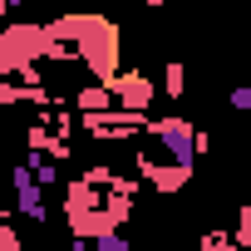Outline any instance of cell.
Returning <instances> with one entry per match:
<instances>
[{
  "mask_svg": "<svg viewBox=\"0 0 251 251\" xmlns=\"http://www.w3.org/2000/svg\"><path fill=\"white\" fill-rule=\"evenodd\" d=\"M148 143H158L173 163H182V168H197V128L187 118H148L143 128H138Z\"/></svg>",
  "mask_w": 251,
  "mask_h": 251,
  "instance_id": "obj_1",
  "label": "cell"
},
{
  "mask_svg": "<svg viewBox=\"0 0 251 251\" xmlns=\"http://www.w3.org/2000/svg\"><path fill=\"white\" fill-rule=\"evenodd\" d=\"M5 177H10L5 187L15 192V207H10V212H20L25 222H35V226H40V222H45L50 212H45V187L35 182V173H30V163H20V168H10Z\"/></svg>",
  "mask_w": 251,
  "mask_h": 251,
  "instance_id": "obj_2",
  "label": "cell"
},
{
  "mask_svg": "<svg viewBox=\"0 0 251 251\" xmlns=\"http://www.w3.org/2000/svg\"><path fill=\"white\" fill-rule=\"evenodd\" d=\"M108 89H113V103L118 108H138V113H148V103L158 99V84L148 74H138V69H118L108 79Z\"/></svg>",
  "mask_w": 251,
  "mask_h": 251,
  "instance_id": "obj_3",
  "label": "cell"
},
{
  "mask_svg": "<svg viewBox=\"0 0 251 251\" xmlns=\"http://www.w3.org/2000/svg\"><path fill=\"white\" fill-rule=\"evenodd\" d=\"M99 197H103V187H94L89 177H69V187H64V212H89V207H99Z\"/></svg>",
  "mask_w": 251,
  "mask_h": 251,
  "instance_id": "obj_4",
  "label": "cell"
},
{
  "mask_svg": "<svg viewBox=\"0 0 251 251\" xmlns=\"http://www.w3.org/2000/svg\"><path fill=\"white\" fill-rule=\"evenodd\" d=\"M182 89H187V69L173 59V64L163 69V99H182Z\"/></svg>",
  "mask_w": 251,
  "mask_h": 251,
  "instance_id": "obj_5",
  "label": "cell"
},
{
  "mask_svg": "<svg viewBox=\"0 0 251 251\" xmlns=\"http://www.w3.org/2000/svg\"><path fill=\"white\" fill-rule=\"evenodd\" d=\"M226 103H231L236 113H251V84H236V89L226 94Z\"/></svg>",
  "mask_w": 251,
  "mask_h": 251,
  "instance_id": "obj_6",
  "label": "cell"
},
{
  "mask_svg": "<svg viewBox=\"0 0 251 251\" xmlns=\"http://www.w3.org/2000/svg\"><path fill=\"white\" fill-rule=\"evenodd\" d=\"M236 246H251V202L241 207V226H236V236H231Z\"/></svg>",
  "mask_w": 251,
  "mask_h": 251,
  "instance_id": "obj_7",
  "label": "cell"
},
{
  "mask_svg": "<svg viewBox=\"0 0 251 251\" xmlns=\"http://www.w3.org/2000/svg\"><path fill=\"white\" fill-rule=\"evenodd\" d=\"M0 251H20V236H15V226L0 217Z\"/></svg>",
  "mask_w": 251,
  "mask_h": 251,
  "instance_id": "obj_8",
  "label": "cell"
},
{
  "mask_svg": "<svg viewBox=\"0 0 251 251\" xmlns=\"http://www.w3.org/2000/svg\"><path fill=\"white\" fill-rule=\"evenodd\" d=\"M202 246H207V251H222V246H236V241H231L226 231H207V236H202Z\"/></svg>",
  "mask_w": 251,
  "mask_h": 251,
  "instance_id": "obj_9",
  "label": "cell"
},
{
  "mask_svg": "<svg viewBox=\"0 0 251 251\" xmlns=\"http://www.w3.org/2000/svg\"><path fill=\"white\" fill-rule=\"evenodd\" d=\"M5 182H10V177H5V168H0V217L10 212V202H5Z\"/></svg>",
  "mask_w": 251,
  "mask_h": 251,
  "instance_id": "obj_10",
  "label": "cell"
},
{
  "mask_svg": "<svg viewBox=\"0 0 251 251\" xmlns=\"http://www.w3.org/2000/svg\"><path fill=\"white\" fill-rule=\"evenodd\" d=\"M20 5H30V0H10V10H20Z\"/></svg>",
  "mask_w": 251,
  "mask_h": 251,
  "instance_id": "obj_11",
  "label": "cell"
},
{
  "mask_svg": "<svg viewBox=\"0 0 251 251\" xmlns=\"http://www.w3.org/2000/svg\"><path fill=\"white\" fill-rule=\"evenodd\" d=\"M5 10H10V0H0V15H5Z\"/></svg>",
  "mask_w": 251,
  "mask_h": 251,
  "instance_id": "obj_12",
  "label": "cell"
},
{
  "mask_svg": "<svg viewBox=\"0 0 251 251\" xmlns=\"http://www.w3.org/2000/svg\"><path fill=\"white\" fill-rule=\"evenodd\" d=\"M138 5H163V0H138Z\"/></svg>",
  "mask_w": 251,
  "mask_h": 251,
  "instance_id": "obj_13",
  "label": "cell"
},
{
  "mask_svg": "<svg viewBox=\"0 0 251 251\" xmlns=\"http://www.w3.org/2000/svg\"><path fill=\"white\" fill-rule=\"evenodd\" d=\"M64 5H84V0H64Z\"/></svg>",
  "mask_w": 251,
  "mask_h": 251,
  "instance_id": "obj_14",
  "label": "cell"
}]
</instances>
